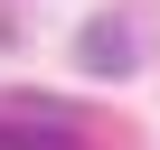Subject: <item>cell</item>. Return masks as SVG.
Here are the masks:
<instances>
[{
    "mask_svg": "<svg viewBox=\"0 0 160 150\" xmlns=\"http://www.w3.org/2000/svg\"><path fill=\"white\" fill-rule=\"evenodd\" d=\"M85 66H94V75H122V66H132V28H122V19H94V28H85Z\"/></svg>",
    "mask_w": 160,
    "mask_h": 150,
    "instance_id": "obj_1",
    "label": "cell"
}]
</instances>
